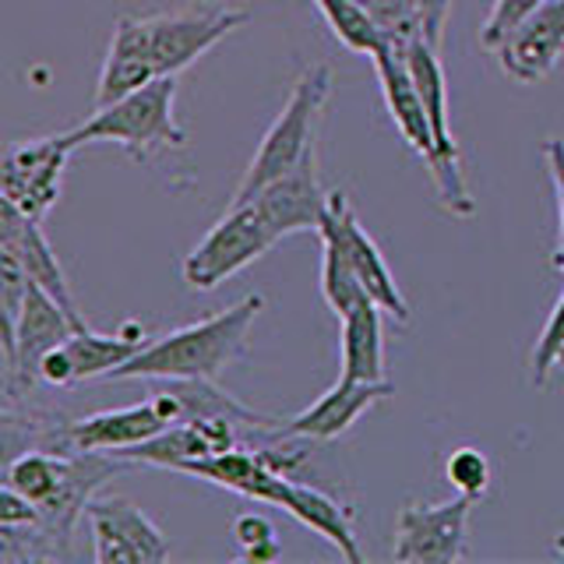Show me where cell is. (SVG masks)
<instances>
[{
    "label": "cell",
    "mask_w": 564,
    "mask_h": 564,
    "mask_svg": "<svg viewBox=\"0 0 564 564\" xmlns=\"http://www.w3.org/2000/svg\"><path fill=\"white\" fill-rule=\"evenodd\" d=\"M247 22H251L247 8L216 4V0H198V4L155 14H123L113 25L96 106L113 102L163 75H181L202 53Z\"/></svg>",
    "instance_id": "obj_1"
},
{
    "label": "cell",
    "mask_w": 564,
    "mask_h": 564,
    "mask_svg": "<svg viewBox=\"0 0 564 564\" xmlns=\"http://www.w3.org/2000/svg\"><path fill=\"white\" fill-rule=\"evenodd\" d=\"M264 307V296L251 293L237 300L234 307L205 317V322L184 325L170 335L145 343L134 357L117 367L110 381L123 378H163V381H216L226 367H234L251 335L254 317Z\"/></svg>",
    "instance_id": "obj_2"
},
{
    "label": "cell",
    "mask_w": 564,
    "mask_h": 564,
    "mask_svg": "<svg viewBox=\"0 0 564 564\" xmlns=\"http://www.w3.org/2000/svg\"><path fill=\"white\" fill-rule=\"evenodd\" d=\"M173 102H176V75H163L113 102L96 106V113L82 120L78 128H70L67 134L75 145L113 141V145L128 149L141 163V159H152V152L159 149L187 145V131L176 123Z\"/></svg>",
    "instance_id": "obj_3"
},
{
    "label": "cell",
    "mask_w": 564,
    "mask_h": 564,
    "mask_svg": "<svg viewBox=\"0 0 564 564\" xmlns=\"http://www.w3.org/2000/svg\"><path fill=\"white\" fill-rule=\"evenodd\" d=\"M328 93H332V67L311 64L304 75L296 78L293 93H290L286 106H282V113L275 117V123L264 131L251 166H247L243 181L237 184L234 202L229 205H247L264 184H272L275 176L300 166V159L314 149V131H317V120H322V110L328 102Z\"/></svg>",
    "instance_id": "obj_4"
},
{
    "label": "cell",
    "mask_w": 564,
    "mask_h": 564,
    "mask_svg": "<svg viewBox=\"0 0 564 564\" xmlns=\"http://www.w3.org/2000/svg\"><path fill=\"white\" fill-rule=\"evenodd\" d=\"M405 64L413 70V82L423 96V106H427V120L434 131V163L427 170L437 187V202L445 212H452V216L469 219L476 212V202L469 194L463 163H458V145L448 131V78H445V67H441L437 46H431L423 35H416V40L405 46Z\"/></svg>",
    "instance_id": "obj_5"
},
{
    "label": "cell",
    "mask_w": 564,
    "mask_h": 564,
    "mask_svg": "<svg viewBox=\"0 0 564 564\" xmlns=\"http://www.w3.org/2000/svg\"><path fill=\"white\" fill-rule=\"evenodd\" d=\"M282 237L261 216L254 202L229 205L226 216L198 240L184 261V282L191 290H216L229 275H237L261 254H269Z\"/></svg>",
    "instance_id": "obj_6"
},
{
    "label": "cell",
    "mask_w": 564,
    "mask_h": 564,
    "mask_svg": "<svg viewBox=\"0 0 564 564\" xmlns=\"http://www.w3.org/2000/svg\"><path fill=\"white\" fill-rule=\"evenodd\" d=\"M75 149L78 145L70 141L67 131L11 145L4 152V166H0V191H4V202H11L22 216L43 223V216L61 198L64 166Z\"/></svg>",
    "instance_id": "obj_7"
},
{
    "label": "cell",
    "mask_w": 564,
    "mask_h": 564,
    "mask_svg": "<svg viewBox=\"0 0 564 564\" xmlns=\"http://www.w3.org/2000/svg\"><path fill=\"white\" fill-rule=\"evenodd\" d=\"M473 498L458 494L445 505H405L395 525L399 564H455L466 557V525Z\"/></svg>",
    "instance_id": "obj_8"
},
{
    "label": "cell",
    "mask_w": 564,
    "mask_h": 564,
    "mask_svg": "<svg viewBox=\"0 0 564 564\" xmlns=\"http://www.w3.org/2000/svg\"><path fill=\"white\" fill-rule=\"evenodd\" d=\"M85 519L93 525L96 564H159L170 557L163 529L128 498L88 501Z\"/></svg>",
    "instance_id": "obj_9"
},
{
    "label": "cell",
    "mask_w": 564,
    "mask_h": 564,
    "mask_svg": "<svg viewBox=\"0 0 564 564\" xmlns=\"http://www.w3.org/2000/svg\"><path fill=\"white\" fill-rule=\"evenodd\" d=\"M141 346H145V328L134 322H128L113 335L93 332L85 325L67 343L46 352L40 367V381H46L50 388H70L88 378H110Z\"/></svg>",
    "instance_id": "obj_10"
},
{
    "label": "cell",
    "mask_w": 564,
    "mask_h": 564,
    "mask_svg": "<svg viewBox=\"0 0 564 564\" xmlns=\"http://www.w3.org/2000/svg\"><path fill=\"white\" fill-rule=\"evenodd\" d=\"M317 234L335 237L346 247L352 269L360 272V282L367 286V293L384 307L388 317H395V322H410V304H405L402 290L395 286V275H392V269H388L381 247L360 226L357 212H352V205L343 191H328V212H325L322 226H317Z\"/></svg>",
    "instance_id": "obj_11"
},
{
    "label": "cell",
    "mask_w": 564,
    "mask_h": 564,
    "mask_svg": "<svg viewBox=\"0 0 564 564\" xmlns=\"http://www.w3.org/2000/svg\"><path fill=\"white\" fill-rule=\"evenodd\" d=\"M78 328H85L82 322H75L57 296H50L43 286H35L29 279V293H25V307L22 317H18V332H14V352L11 360H4L8 367V392L14 384L32 388L40 381V367L50 349H57L61 343H67Z\"/></svg>",
    "instance_id": "obj_12"
},
{
    "label": "cell",
    "mask_w": 564,
    "mask_h": 564,
    "mask_svg": "<svg viewBox=\"0 0 564 564\" xmlns=\"http://www.w3.org/2000/svg\"><path fill=\"white\" fill-rule=\"evenodd\" d=\"M170 427V420L163 413V405L152 395L149 402L138 405H123V410H106L96 416H85L75 423H64V427L53 434L50 452H102V455H117L123 448H134L141 441H152L155 434H163Z\"/></svg>",
    "instance_id": "obj_13"
},
{
    "label": "cell",
    "mask_w": 564,
    "mask_h": 564,
    "mask_svg": "<svg viewBox=\"0 0 564 564\" xmlns=\"http://www.w3.org/2000/svg\"><path fill=\"white\" fill-rule=\"evenodd\" d=\"M498 64L519 85H540L564 57V0H543L494 46Z\"/></svg>",
    "instance_id": "obj_14"
},
{
    "label": "cell",
    "mask_w": 564,
    "mask_h": 564,
    "mask_svg": "<svg viewBox=\"0 0 564 564\" xmlns=\"http://www.w3.org/2000/svg\"><path fill=\"white\" fill-rule=\"evenodd\" d=\"M251 202L261 208V216L272 223L279 237L322 226L328 212V191L317 181V149L300 159V166L264 184Z\"/></svg>",
    "instance_id": "obj_15"
},
{
    "label": "cell",
    "mask_w": 564,
    "mask_h": 564,
    "mask_svg": "<svg viewBox=\"0 0 564 564\" xmlns=\"http://www.w3.org/2000/svg\"><path fill=\"white\" fill-rule=\"evenodd\" d=\"M392 381H346L339 378L328 392L311 402L304 413L282 423V434L300 441H335L357 423L370 405L392 395Z\"/></svg>",
    "instance_id": "obj_16"
},
{
    "label": "cell",
    "mask_w": 564,
    "mask_h": 564,
    "mask_svg": "<svg viewBox=\"0 0 564 564\" xmlns=\"http://www.w3.org/2000/svg\"><path fill=\"white\" fill-rule=\"evenodd\" d=\"M381 78V93L388 102V113H392V123L399 128V134L410 141V149L423 159V163H434V131L427 120V106H423V96L413 82V70L405 64V50L395 46H381L370 53Z\"/></svg>",
    "instance_id": "obj_17"
},
{
    "label": "cell",
    "mask_w": 564,
    "mask_h": 564,
    "mask_svg": "<svg viewBox=\"0 0 564 564\" xmlns=\"http://www.w3.org/2000/svg\"><path fill=\"white\" fill-rule=\"evenodd\" d=\"M0 247L14 251L18 261H22L25 275L35 282V286H43L50 296H57L64 304V311L75 317V322L85 325V317L75 307V296H70V290H67L61 261H57V254H53L50 240L40 229V219H29L11 202H0Z\"/></svg>",
    "instance_id": "obj_18"
},
{
    "label": "cell",
    "mask_w": 564,
    "mask_h": 564,
    "mask_svg": "<svg viewBox=\"0 0 564 564\" xmlns=\"http://www.w3.org/2000/svg\"><path fill=\"white\" fill-rule=\"evenodd\" d=\"M275 505L286 508L296 522H304L307 529H314L317 536H325L349 564H360L364 561L357 533H352V522H349V511L339 501H335V498H328L325 490L307 487V484H296L293 476H286V480H282V487H279Z\"/></svg>",
    "instance_id": "obj_19"
},
{
    "label": "cell",
    "mask_w": 564,
    "mask_h": 564,
    "mask_svg": "<svg viewBox=\"0 0 564 564\" xmlns=\"http://www.w3.org/2000/svg\"><path fill=\"white\" fill-rule=\"evenodd\" d=\"M381 314H384V307L375 296H367L346 317H339V332H343L339 378H346V381H388L384 378Z\"/></svg>",
    "instance_id": "obj_20"
},
{
    "label": "cell",
    "mask_w": 564,
    "mask_h": 564,
    "mask_svg": "<svg viewBox=\"0 0 564 564\" xmlns=\"http://www.w3.org/2000/svg\"><path fill=\"white\" fill-rule=\"evenodd\" d=\"M322 237V234H317ZM322 293H325V304L332 307L335 317H346L352 307L367 300V286L360 282V272L352 269V261L346 254V247L335 240V237H322Z\"/></svg>",
    "instance_id": "obj_21"
},
{
    "label": "cell",
    "mask_w": 564,
    "mask_h": 564,
    "mask_svg": "<svg viewBox=\"0 0 564 564\" xmlns=\"http://www.w3.org/2000/svg\"><path fill=\"white\" fill-rule=\"evenodd\" d=\"M317 11L325 14V22L332 29V35L339 40L346 50L352 53H375L384 46V35L375 25V18L367 14V8L360 0H314Z\"/></svg>",
    "instance_id": "obj_22"
},
{
    "label": "cell",
    "mask_w": 564,
    "mask_h": 564,
    "mask_svg": "<svg viewBox=\"0 0 564 564\" xmlns=\"http://www.w3.org/2000/svg\"><path fill=\"white\" fill-rule=\"evenodd\" d=\"M360 4L367 8L370 18H375V25L381 29L388 46L405 50L416 35H423L416 0H360Z\"/></svg>",
    "instance_id": "obj_23"
},
{
    "label": "cell",
    "mask_w": 564,
    "mask_h": 564,
    "mask_svg": "<svg viewBox=\"0 0 564 564\" xmlns=\"http://www.w3.org/2000/svg\"><path fill=\"white\" fill-rule=\"evenodd\" d=\"M445 476H448V484L458 494H466V498L480 501L484 494H487V487H490V463H487V455L480 448L463 445V448H455L448 455Z\"/></svg>",
    "instance_id": "obj_24"
},
{
    "label": "cell",
    "mask_w": 564,
    "mask_h": 564,
    "mask_svg": "<svg viewBox=\"0 0 564 564\" xmlns=\"http://www.w3.org/2000/svg\"><path fill=\"white\" fill-rule=\"evenodd\" d=\"M561 357H564V293L557 296V304L551 311L543 325V335L536 339V349H533V384H543L551 378V370L561 367Z\"/></svg>",
    "instance_id": "obj_25"
},
{
    "label": "cell",
    "mask_w": 564,
    "mask_h": 564,
    "mask_svg": "<svg viewBox=\"0 0 564 564\" xmlns=\"http://www.w3.org/2000/svg\"><path fill=\"white\" fill-rule=\"evenodd\" d=\"M234 536L243 546V557L251 561H275L279 557V540H275V529L264 516H240L234 522Z\"/></svg>",
    "instance_id": "obj_26"
},
{
    "label": "cell",
    "mask_w": 564,
    "mask_h": 564,
    "mask_svg": "<svg viewBox=\"0 0 564 564\" xmlns=\"http://www.w3.org/2000/svg\"><path fill=\"white\" fill-rule=\"evenodd\" d=\"M540 4H543V0H494V8H490V14H487V22H484V29H480V43H484L487 50H494L511 29H516V25L522 22L525 14H533Z\"/></svg>",
    "instance_id": "obj_27"
},
{
    "label": "cell",
    "mask_w": 564,
    "mask_h": 564,
    "mask_svg": "<svg viewBox=\"0 0 564 564\" xmlns=\"http://www.w3.org/2000/svg\"><path fill=\"white\" fill-rule=\"evenodd\" d=\"M416 8H420V22H423V40L441 50L448 14H452V0H416Z\"/></svg>",
    "instance_id": "obj_28"
},
{
    "label": "cell",
    "mask_w": 564,
    "mask_h": 564,
    "mask_svg": "<svg viewBox=\"0 0 564 564\" xmlns=\"http://www.w3.org/2000/svg\"><path fill=\"white\" fill-rule=\"evenodd\" d=\"M543 159H546V166H551L554 191H557V212H561V251L557 254H564V141H557V138L546 141Z\"/></svg>",
    "instance_id": "obj_29"
},
{
    "label": "cell",
    "mask_w": 564,
    "mask_h": 564,
    "mask_svg": "<svg viewBox=\"0 0 564 564\" xmlns=\"http://www.w3.org/2000/svg\"><path fill=\"white\" fill-rule=\"evenodd\" d=\"M554 551H557V554H564V536H557V540H554Z\"/></svg>",
    "instance_id": "obj_30"
},
{
    "label": "cell",
    "mask_w": 564,
    "mask_h": 564,
    "mask_svg": "<svg viewBox=\"0 0 564 564\" xmlns=\"http://www.w3.org/2000/svg\"><path fill=\"white\" fill-rule=\"evenodd\" d=\"M554 264H557V269L564 272V254H557V258H554Z\"/></svg>",
    "instance_id": "obj_31"
}]
</instances>
